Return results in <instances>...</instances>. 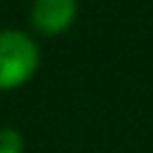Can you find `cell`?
I'll list each match as a JSON object with an SVG mask.
<instances>
[{"instance_id": "1", "label": "cell", "mask_w": 153, "mask_h": 153, "mask_svg": "<svg viewBox=\"0 0 153 153\" xmlns=\"http://www.w3.org/2000/svg\"><path fill=\"white\" fill-rule=\"evenodd\" d=\"M38 67V45L14 29L0 31V88H12L26 81Z\"/></svg>"}, {"instance_id": "3", "label": "cell", "mask_w": 153, "mask_h": 153, "mask_svg": "<svg viewBox=\"0 0 153 153\" xmlns=\"http://www.w3.org/2000/svg\"><path fill=\"white\" fill-rule=\"evenodd\" d=\"M24 139L17 129H0V153H22Z\"/></svg>"}, {"instance_id": "2", "label": "cell", "mask_w": 153, "mask_h": 153, "mask_svg": "<svg viewBox=\"0 0 153 153\" xmlns=\"http://www.w3.org/2000/svg\"><path fill=\"white\" fill-rule=\"evenodd\" d=\"M76 14V0H33L31 5V24L41 33H60L65 31Z\"/></svg>"}]
</instances>
